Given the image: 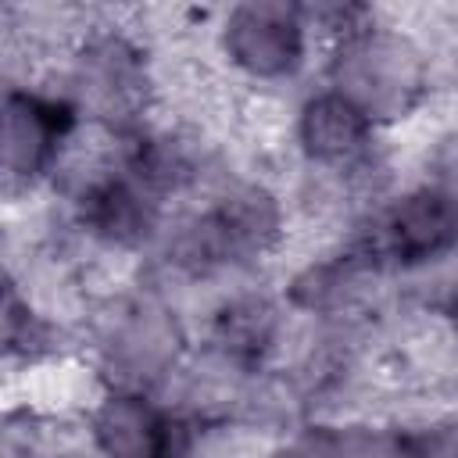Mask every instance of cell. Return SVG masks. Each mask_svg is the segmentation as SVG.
I'll return each instance as SVG.
<instances>
[{
	"label": "cell",
	"instance_id": "1",
	"mask_svg": "<svg viewBox=\"0 0 458 458\" xmlns=\"http://www.w3.org/2000/svg\"><path fill=\"white\" fill-rule=\"evenodd\" d=\"M326 86L365 111L379 129L415 118L433 97V57L426 43L386 18L326 47Z\"/></svg>",
	"mask_w": 458,
	"mask_h": 458
},
{
	"label": "cell",
	"instance_id": "2",
	"mask_svg": "<svg viewBox=\"0 0 458 458\" xmlns=\"http://www.w3.org/2000/svg\"><path fill=\"white\" fill-rule=\"evenodd\" d=\"M89 351L100 386L161 394L190 361V336L165 297L111 293L89 315Z\"/></svg>",
	"mask_w": 458,
	"mask_h": 458
},
{
	"label": "cell",
	"instance_id": "3",
	"mask_svg": "<svg viewBox=\"0 0 458 458\" xmlns=\"http://www.w3.org/2000/svg\"><path fill=\"white\" fill-rule=\"evenodd\" d=\"M347 240L386 276L433 272L458 258V197L429 175L386 190L354 218Z\"/></svg>",
	"mask_w": 458,
	"mask_h": 458
},
{
	"label": "cell",
	"instance_id": "4",
	"mask_svg": "<svg viewBox=\"0 0 458 458\" xmlns=\"http://www.w3.org/2000/svg\"><path fill=\"white\" fill-rule=\"evenodd\" d=\"M315 32L304 4L247 0L222 11L215 25V54L233 86H290L311 61Z\"/></svg>",
	"mask_w": 458,
	"mask_h": 458
},
{
	"label": "cell",
	"instance_id": "5",
	"mask_svg": "<svg viewBox=\"0 0 458 458\" xmlns=\"http://www.w3.org/2000/svg\"><path fill=\"white\" fill-rule=\"evenodd\" d=\"M82 129L86 122L79 107L57 86L11 82L4 89L0 125V161L7 190L32 193L36 186L54 182Z\"/></svg>",
	"mask_w": 458,
	"mask_h": 458
},
{
	"label": "cell",
	"instance_id": "6",
	"mask_svg": "<svg viewBox=\"0 0 458 458\" xmlns=\"http://www.w3.org/2000/svg\"><path fill=\"white\" fill-rule=\"evenodd\" d=\"M93 458H193L200 422L147 390L100 386L82 415Z\"/></svg>",
	"mask_w": 458,
	"mask_h": 458
},
{
	"label": "cell",
	"instance_id": "7",
	"mask_svg": "<svg viewBox=\"0 0 458 458\" xmlns=\"http://www.w3.org/2000/svg\"><path fill=\"white\" fill-rule=\"evenodd\" d=\"M283 344L286 308L261 290H233L204 318V354L243 376H265Z\"/></svg>",
	"mask_w": 458,
	"mask_h": 458
},
{
	"label": "cell",
	"instance_id": "8",
	"mask_svg": "<svg viewBox=\"0 0 458 458\" xmlns=\"http://www.w3.org/2000/svg\"><path fill=\"white\" fill-rule=\"evenodd\" d=\"M286 451L290 458H415V429L390 419L326 411L308 419Z\"/></svg>",
	"mask_w": 458,
	"mask_h": 458
}]
</instances>
